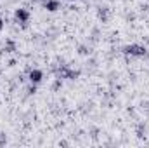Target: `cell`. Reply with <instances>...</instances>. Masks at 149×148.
<instances>
[{"instance_id": "cell-1", "label": "cell", "mask_w": 149, "mask_h": 148, "mask_svg": "<svg viewBox=\"0 0 149 148\" xmlns=\"http://www.w3.org/2000/svg\"><path fill=\"white\" fill-rule=\"evenodd\" d=\"M123 52L127 56H135V58H144L148 54V49L141 44H128L123 47Z\"/></svg>"}, {"instance_id": "cell-2", "label": "cell", "mask_w": 149, "mask_h": 148, "mask_svg": "<svg viewBox=\"0 0 149 148\" xmlns=\"http://www.w3.org/2000/svg\"><path fill=\"white\" fill-rule=\"evenodd\" d=\"M57 77H59V78H70V80H74V78L80 77V72H78V70H71V68H68V66H61V68L57 70Z\"/></svg>"}, {"instance_id": "cell-3", "label": "cell", "mask_w": 149, "mask_h": 148, "mask_svg": "<svg viewBox=\"0 0 149 148\" xmlns=\"http://www.w3.org/2000/svg\"><path fill=\"white\" fill-rule=\"evenodd\" d=\"M14 16H16V21H19L23 26H26V23L30 21V12L26 11V9H23V7H19V9H16V12H14Z\"/></svg>"}, {"instance_id": "cell-4", "label": "cell", "mask_w": 149, "mask_h": 148, "mask_svg": "<svg viewBox=\"0 0 149 148\" xmlns=\"http://www.w3.org/2000/svg\"><path fill=\"white\" fill-rule=\"evenodd\" d=\"M28 78H30L31 84H37L38 85V84L42 82V78H43V72H42V70H37V68H35V70H30Z\"/></svg>"}, {"instance_id": "cell-5", "label": "cell", "mask_w": 149, "mask_h": 148, "mask_svg": "<svg viewBox=\"0 0 149 148\" xmlns=\"http://www.w3.org/2000/svg\"><path fill=\"white\" fill-rule=\"evenodd\" d=\"M43 7H45L49 12H56V11L61 7V4H59V0H45V2H43Z\"/></svg>"}, {"instance_id": "cell-6", "label": "cell", "mask_w": 149, "mask_h": 148, "mask_svg": "<svg viewBox=\"0 0 149 148\" xmlns=\"http://www.w3.org/2000/svg\"><path fill=\"white\" fill-rule=\"evenodd\" d=\"M99 19L108 21V9H106V7H101V9H99Z\"/></svg>"}, {"instance_id": "cell-7", "label": "cell", "mask_w": 149, "mask_h": 148, "mask_svg": "<svg viewBox=\"0 0 149 148\" xmlns=\"http://www.w3.org/2000/svg\"><path fill=\"white\" fill-rule=\"evenodd\" d=\"M7 52H12V51H16V45H14V42H10V40H7L5 42V47H3Z\"/></svg>"}, {"instance_id": "cell-8", "label": "cell", "mask_w": 149, "mask_h": 148, "mask_svg": "<svg viewBox=\"0 0 149 148\" xmlns=\"http://www.w3.org/2000/svg\"><path fill=\"white\" fill-rule=\"evenodd\" d=\"M61 87H63V82H61V78L57 77V78H56V82L52 84V91H59Z\"/></svg>"}, {"instance_id": "cell-9", "label": "cell", "mask_w": 149, "mask_h": 148, "mask_svg": "<svg viewBox=\"0 0 149 148\" xmlns=\"http://www.w3.org/2000/svg\"><path fill=\"white\" fill-rule=\"evenodd\" d=\"M144 132H146V127H144V125H139V127H137V136H139V138H142V136H144Z\"/></svg>"}, {"instance_id": "cell-10", "label": "cell", "mask_w": 149, "mask_h": 148, "mask_svg": "<svg viewBox=\"0 0 149 148\" xmlns=\"http://www.w3.org/2000/svg\"><path fill=\"white\" fill-rule=\"evenodd\" d=\"M78 52H80V54H83V56H85V54H88V52H90V51H88V49H87V47H85V45H80V47H78Z\"/></svg>"}, {"instance_id": "cell-11", "label": "cell", "mask_w": 149, "mask_h": 148, "mask_svg": "<svg viewBox=\"0 0 149 148\" xmlns=\"http://www.w3.org/2000/svg\"><path fill=\"white\" fill-rule=\"evenodd\" d=\"M28 92H30V94H35V92H37V84H31V85L28 87Z\"/></svg>"}, {"instance_id": "cell-12", "label": "cell", "mask_w": 149, "mask_h": 148, "mask_svg": "<svg viewBox=\"0 0 149 148\" xmlns=\"http://www.w3.org/2000/svg\"><path fill=\"white\" fill-rule=\"evenodd\" d=\"M7 143V138H5V134H0V147H3Z\"/></svg>"}, {"instance_id": "cell-13", "label": "cell", "mask_w": 149, "mask_h": 148, "mask_svg": "<svg viewBox=\"0 0 149 148\" xmlns=\"http://www.w3.org/2000/svg\"><path fill=\"white\" fill-rule=\"evenodd\" d=\"M3 28V19H2V14H0V30Z\"/></svg>"}, {"instance_id": "cell-14", "label": "cell", "mask_w": 149, "mask_h": 148, "mask_svg": "<svg viewBox=\"0 0 149 148\" xmlns=\"http://www.w3.org/2000/svg\"><path fill=\"white\" fill-rule=\"evenodd\" d=\"M68 2H76V0H68Z\"/></svg>"}]
</instances>
